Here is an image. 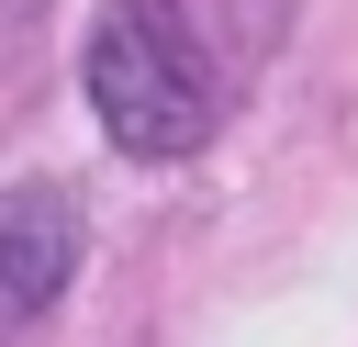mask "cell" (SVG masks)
Listing matches in <instances>:
<instances>
[{"mask_svg":"<svg viewBox=\"0 0 358 347\" xmlns=\"http://www.w3.org/2000/svg\"><path fill=\"white\" fill-rule=\"evenodd\" d=\"M78 90H90V123L145 168L190 157L224 123V67H213L190 0H101L78 34Z\"/></svg>","mask_w":358,"mask_h":347,"instance_id":"6da1fadb","label":"cell"},{"mask_svg":"<svg viewBox=\"0 0 358 347\" xmlns=\"http://www.w3.org/2000/svg\"><path fill=\"white\" fill-rule=\"evenodd\" d=\"M67 269H78V213H67V190H45V179L0 190V336L34 325V313L67 291Z\"/></svg>","mask_w":358,"mask_h":347,"instance_id":"7a4b0ae2","label":"cell"}]
</instances>
